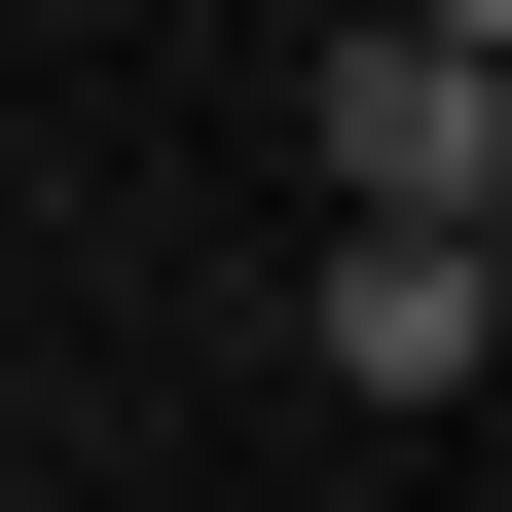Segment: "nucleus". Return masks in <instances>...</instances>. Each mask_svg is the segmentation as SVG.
I'll return each instance as SVG.
<instances>
[{"label":"nucleus","instance_id":"nucleus-1","mask_svg":"<svg viewBox=\"0 0 512 512\" xmlns=\"http://www.w3.org/2000/svg\"><path fill=\"white\" fill-rule=\"evenodd\" d=\"M330 183L476 256V183H512V74H476V37H330Z\"/></svg>","mask_w":512,"mask_h":512},{"label":"nucleus","instance_id":"nucleus-2","mask_svg":"<svg viewBox=\"0 0 512 512\" xmlns=\"http://www.w3.org/2000/svg\"><path fill=\"white\" fill-rule=\"evenodd\" d=\"M476 366H512V293H476L439 220H366V256H330V403H476Z\"/></svg>","mask_w":512,"mask_h":512}]
</instances>
